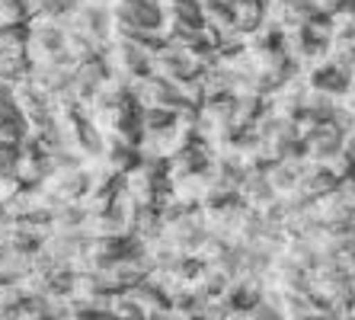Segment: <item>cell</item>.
<instances>
[{
    "label": "cell",
    "instance_id": "2e32d148",
    "mask_svg": "<svg viewBox=\"0 0 355 320\" xmlns=\"http://www.w3.org/2000/svg\"><path fill=\"white\" fill-rule=\"evenodd\" d=\"M29 23H0V51H26L29 45Z\"/></svg>",
    "mask_w": 355,
    "mask_h": 320
},
{
    "label": "cell",
    "instance_id": "277c9868",
    "mask_svg": "<svg viewBox=\"0 0 355 320\" xmlns=\"http://www.w3.org/2000/svg\"><path fill=\"white\" fill-rule=\"evenodd\" d=\"M67 29H74V33L87 35V39H93L109 49V45L116 42V13L109 7H103V3L87 0V3H80V7L71 13Z\"/></svg>",
    "mask_w": 355,
    "mask_h": 320
},
{
    "label": "cell",
    "instance_id": "3957f363",
    "mask_svg": "<svg viewBox=\"0 0 355 320\" xmlns=\"http://www.w3.org/2000/svg\"><path fill=\"white\" fill-rule=\"evenodd\" d=\"M42 186H45V192L51 196L55 205H58V202H83L93 189V170H90V164L61 167V170H51L49 180L42 183Z\"/></svg>",
    "mask_w": 355,
    "mask_h": 320
},
{
    "label": "cell",
    "instance_id": "8992f818",
    "mask_svg": "<svg viewBox=\"0 0 355 320\" xmlns=\"http://www.w3.org/2000/svg\"><path fill=\"white\" fill-rule=\"evenodd\" d=\"M13 99H17L19 112L26 115V122H29L33 132H39V128H45V125H51V122H58L55 99H51L49 93H42L33 81L17 83V87H13Z\"/></svg>",
    "mask_w": 355,
    "mask_h": 320
},
{
    "label": "cell",
    "instance_id": "52a82bcc",
    "mask_svg": "<svg viewBox=\"0 0 355 320\" xmlns=\"http://www.w3.org/2000/svg\"><path fill=\"white\" fill-rule=\"evenodd\" d=\"M109 81H112L109 58H93V61H83V65L74 67V87H71V93L80 99L83 106H90Z\"/></svg>",
    "mask_w": 355,
    "mask_h": 320
},
{
    "label": "cell",
    "instance_id": "9a60e30c",
    "mask_svg": "<svg viewBox=\"0 0 355 320\" xmlns=\"http://www.w3.org/2000/svg\"><path fill=\"white\" fill-rule=\"evenodd\" d=\"M29 288L26 282H0V314H13L29 308Z\"/></svg>",
    "mask_w": 355,
    "mask_h": 320
},
{
    "label": "cell",
    "instance_id": "ffe728a7",
    "mask_svg": "<svg viewBox=\"0 0 355 320\" xmlns=\"http://www.w3.org/2000/svg\"><path fill=\"white\" fill-rule=\"evenodd\" d=\"M64 3H67V7H71V10H77V7H80V3H87V0H64Z\"/></svg>",
    "mask_w": 355,
    "mask_h": 320
},
{
    "label": "cell",
    "instance_id": "6da1fadb",
    "mask_svg": "<svg viewBox=\"0 0 355 320\" xmlns=\"http://www.w3.org/2000/svg\"><path fill=\"white\" fill-rule=\"evenodd\" d=\"M109 65H112V74L122 77L125 83H141L148 81L150 74H157L154 71V55L148 49H141L138 42L132 39H116L109 45Z\"/></svg>",
    "mask_w": 355,
    "mask_h": 320
},
{
    "label": "cell",
    "instance_id": "e0dca14e",
    "mask_svg": "<svg viewBox=\"0 0 355 320\" xmlns=\"http://www.w3.org/2000/svg\"><path fill=\"white\" fill-rule=\"evenodd\" d=\"M35 0H0V23H33Z\"/></svg>",
    "mask_w": 355,
    "mask_h": 320
},
{
    "label": "cell",
    "instance_id": "4fadbf2b",
    "mask_svg": "<svg viewBox=\"0 0 355 320\" xmlns=\"http://www.w3.org/2000/svg\"><path fill=\"white\" fill-rule=\"evenodd\" d=\"M10 221L17 224L19 230L33 234V237L45 240L55 230V221H51V208H33V212H23V214H10Z\"/></svg>",
    "mask_w": 355,
    "mask_h": 320
},
{
    "label": "cell",
    "instance_id": "7c38bea8",
    "mask_svg": "<svg viewBox=\"0 0 355 320\" xmlns=\"http://www.w3.org/2000/svg\"><path fill=\"white\" fill-rule=\"evenodd\" d=\"M35 61L29 51H0V83L3 87H17V83L29 81Z\"/></svg>",
    "mask_w": 355,
    "mask_h": 320
},
{
    "label": "cell",
    "instance_id": "8fae6325",
    "mask_svg": "<svg viewBox=\"0 0 355 320\" xmlns=\"http://www.w3.org/2000/svg\"><path fill=\"white\" fill-rule=\"evenodd\" d=\"M141 160H144L141 144H132V141H125V138H109V148H106V154H103V164H106L109 170L128 176Z\"/></svg>",
    "mask_w": 355,
    "mask_h": 320
},
{
    "label": "cell",
    "instance_id": "ba28073f",
    "mask_svg": "<svg viewBox=\"0 0 355 320\" xmlns=\"http://www.w3.org/2000/svg\"><path fill=\"white\" fill-rule=\"evenodd\" d=\"M93 234L87 228L80 230H51L42 250L55 260V263H67V266H77L80 263V256L87 253V246H90Z\"/></svg>",
    "mask_w": 355,
    "mask_h": 320
},
{
    "label": "cell",
    "instance_id": "5b68a950",
    "mask_svg": "<svg viewBox=\"0 0 355 320\" xmlns=\"http://www.w3.org/2000/svg\"><path fill=\"white\" fill-rule=\"evenodd\" d=\"M112 13L119 29H150V33L166 29L164 0H116Z\"/></svg>",
    "mask_w": 355,
    "mask_h": 320
},
{
    "label": "cell",
    "instance_id": "ac0fdd59",
    "mask_svg": "<svg viewBox=\"0 0 355 320\" xmlns=\"http://www.w3.org/2000/svg\"><path fill=\"white\" fill-rule=\"evenodd\" d=\"M19 173V144L13 141H0V183Z\"/></svg>",
    "mask_w": 355,
    "mask_h": 320
},
{
    "label": "cell",
    "instance_id": "5bb4252c",
    "mask_svg": "<svg viewBox=\"0 0 355 320\" xmlns=\"http://www.w3.org/2000/svg\"><path fill=\"white\" fill-rule=\"evenodd\" d=\"M87 205L83 202H58L51 208V221H55V230H80L87 228Z\"/></svg>",
    "mask_w": 355,
    "mask_h": 320
},
{
    "label": "cell",
    "instance_id": "30bf717a",
    "mask_svg": "<svg viewBox=\"0 0 355 320\" xmlns=\"http://www.w3.org/2000/svg\"><path fill=\"white\" fill-rule=\"evenodd\" d=\"M33 132L26 115L19 112L17 99H13V90L0 93V141H13V144H23L26 135Z\"/></svg>",
    "mask_w": 355,
    "mask_h": 320
},
{
    "label": "cell",
    "instance_id": "d6986e66",
    "mask_svg": "<svg viewBox=\"0 0 355 320\" xmlns=\"http://www.w3.org/2000/svg\"><path fill=\"white\" fill-rule=\"evenodd\" d=\"M7 218H10V208H7V202H3V199H0V224L7 221Z\"/></svg>",
    "mask_w": 355,
    "mask_h": 320
},
{
    "label": "cell",
    "instance_id": "9c48e42d",
    "mask_svg": "<svg viewBox=\"0 0 355 320\" xmlns=\"http://www.w3.org/2000/svg\"><path fill=\"white\" fill-rule=\"evenodd\" d=\"M74 67L77 65L71 58H64V61H49V65H35L29 81H33L42 93H49L51 99L64 96V93H71V87H74Z\"/></svg>",
    "mask_w": 355,
    "mask_h": 320
},
{
    "label": "cell",
    "instance_id": "7a4b0ae2",
    "mask_svg": "<svg viewBox=\"0 0 355 320\" xmlns=\"http://www.w3.org/2000/svg\"><path fill=\"white\" fill-rule=\"evenodd\" d=\"M33 33H29V58L35 65H49V61H64L67 55V26L55 19H33Z\"/></svg>",
    "mask_w": 355,
    "mask_h": 320
}]
</instances>
